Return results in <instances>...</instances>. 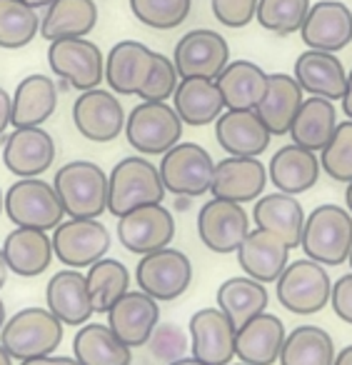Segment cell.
<instances>
[{
    "mask_svg": "<svg viewBox=\"0 0 352 365\" xmlns=\"http://www.w3.org/2000/svg\"><path fill=\"white\" fill-rule=\"evenodd\" d=\"M63 343V323L48 308H23L6 320L0 345L16 360L53 355Z\"/></svg>",
    "mask_w": 352,
    "mask_h": 365,
    "instance_id": "277c9868",
    "label": "cell"
},
{
    "mask_svg": "<svg viewBox=\"0 0 352 365\" xmlns=\"http://www.w3.org/2000/svg\"><path fill=\"white\" fill-rule=\"evenodd\" d=\"M3 163L18 178H38L56 163V140L43 128H16L6 138Z\"/></svg>",
    "mask_w": 352,
    "mask_h": 365,
    "instance_id": "ffe728a7",
    "label": "cell"
},
{
    "mask_svg": "<svg viewBox=\"0 0 352 365\" xmlns=\"http://www.w3.org/2000/svg\"><path fill=\"white\" fill-rule=\"evenodd\" d=\"M13 125V98L8 96L6 88H0V135Z\"/></svg>",
    "mask_w": 352,
    "mask_h": 365,
    "instance_id": "c3c4849f",
    "label": "cell"
},
{
    "mask_svg": "<svg viewBox=\"0 0 352 365\" xmlns=\"http://www.w3.org/2000/svg\"><path fill=\"white\" fill-rule=\"evenodd\" d=\"M337 128V110L335 103L327 98L310 96L302 101L295 120L290 128V138L295 145L307 148L312 153H320L330 143L332 133Z\"/></svg>",
    "mask_w": 352,
    "mask_h": 365,
    "instance_id": "d590c367",
    "label": "cell"
},
{
    "mask_svg": "<svg viewBox=\"0 0 352 365\" xmlns=\"http://www.w3.org/2000/svg\"><path fill=\"white\" fill-rule=\"evenodd\" d=\"M320 165L332 180H352V120L337 123L330 143L320 150Z\"/></svg>",
    "mask_w": 352,
    "mask_h": 365,
    "instance_id": "7bdbcfd3",
    "label": "cell"
},
{
    "mask_svg": "<svg viewBox=\"0 0 352 365\" xmlns=\"http://www.w3.org/2000/svg\"><path fill=\"white\" fill-rule=\"evenodd\" d=\"M247 233H250V215L245 213L240 203L212 198L200 208L197 235L212 253H237Z\"/></svg>",
    "mask_w": 352,
    "mask_h": 365,
    "instance_id": "9a60e30c",
    "label": "cell"
},
{
    "mask_svg": "<svg viewBox=\"0 0 352 365\" xmlns=\"http://www.w3.org/2000/svg\"><path fill=\"white\" fill-rule=\"evenodd\" d=\"M237 263L257 283H277L290 265V245L270 230L255 228L237 248Z\"/></svg>",
    "mask_w": 352,
    "mask_h": 365,
    "instance_id": "44dd1931",
    "label": "cell"
},
{
    "mask_svg": "<svg viewBox=\"0 0 352 365\" xmlns=\"http://www.w3.org/2000/svg\"><path fill=\"white\" fill-rule=\"evenodd\" d=\"M147 348H150L152 358L162 360V363H172V360L185 358L190 343L175 323H157V328L152 330L150 340H147Z\"/></svg>",
    "mask_w": 352,
    "mask_h": 365,
    "instance_id": "f6af8a7d",
    "label": "cell"
},
{
    "mask_svg": "<svg viewBox=\"0 0 352 365\" xmlns=\"http://www.w3.org/2000/svg\"><path fill=\"white\" fill-rule=\"evenodd\" d=\"M6 213V193H3V190H0V215Z\"/></svg>",
    "mask_w": 352,
    "mask_h": 365,
    "instance_id": "94428289",
    "label": "cell"
},
{
    "mask_svg": "<svg viewBox=\"0 0 352 365\" xmlns=\"http://www.w3.org/2000/svg\"><path fill=\"white\" fill-rule=\"evenodd\" d=\"M335 365H352V345L342 348L340 353L335 355Z\"/></svg>",
    "mask_w": 352,
    "mask_h": 365,
    "instance_id": "816d5d0a",
    "label": "cell"
},
{
    "mask_svg": "<svg viewBox=\"0 0 352 365\" xmlns=\"http://www.w3.org/2000/svg\"><path fill=\"white\" fill-rule=\"evenodd\" d=\"M180 83L177 68L172 63V58H165L162 53H155V66H152L150 76H147L145 86L140 88L138 98L150 103H167L175 96V88Z\"/></svg>",
    "mask_w": 352,
    "mask_h": 365,
    "instance_id": "ee69618b",
    "label": "cell"
},
{
    "mask_svg": "<svg viewBox=\"0 0 352 365\" xmlns=\"http://www.w3.org/2000/svg\"><path fill=\"white\" fill-rule=\"evenodd\" d=\"M295 81L310 96L327 98V101H342L347 88V71L335 53L310 51L300 53L295 61Z\"/></svg>",
    "mask_w": 352,
    "mask_h": 365,
    "instance_id": "484cf974",
    "label": "cell"
},
{
    "mask_svg": "<svg viewBox=\"0 0 352 365\" xmlns=\"http://www.w3.org/2000/svg\"><path fill=\"white\" fill-rule=\"evenodd\" d=\"M330 305L340 320L352 325V273H345L332 283Z\"/></svg>",
    "mask_w": 352,
    "mask_h": 365,
    "instance_id": "7dc6e473",
    "label": "cell"
},
{
    "mask_svg": "<svg viewBox=\"0 0 352 365\" xmlns=\"http://www.w3.org/2000/svg\"><path fill=\"white\" fill-rule=\"evenodd\" d=\"M172 108L185 125H210L227 110L215 81L207 78H180L172 96Z\"/></svg>",
    "mask_w": 352,
    "mask_h": 365,
    "instance_id": "83f0119b",
    "label": "cell"
},
{
    "mask_svg": "<svg viewBox=\"0 0 352 365\" xmlns=\"http://www.w3.org/2000/svg\"><path fill=\"white\" fill-rule=\"evenodd\" d=\"M95 0H56L41 18V36L48 43L63 38H86L95 28Z\"/></svg>",
    "mask_w": 352,
    "mask_h": 365,
    "instance_id": "836d02e7",
    "label": "cell"
},
{
    "mask_svg": "<svg viewBox=\"0 0 352 365\" xmlns=\"http://www.w3.org/2000/svg\"><path fill=\"white\" fill-rule=\"evenodd\" d=\"M0 365H13V355L0 345Z\"/></svg>",
    "mask_w": 352,
    "mask_h": 365,
    "instance_id": "9f6ffc18",
    "label": "cell"
},
{
    "mask_svg": "<svg viewBox=\"0 0 352 365\" xmlns=\"http://www.w3.org/2000/svg\"><path fill=\"white\" fill-rule=\"evenodd\" d=\"M260 0H210L212 16L225 28H245L255 21Z\"/></svg>",
    "mask_w": 352,
    "mask_h": 365,
    "instance_id": "bcb514c9",
    "label": "cell"
},
{
    "mask_svg": "<svg viewBox=\"0 0 352 365\" xmlns=\"http://www.w3.org/2000/svg\"><path fill=\"white\" fill-rule=\"evenodd\" d=\"M227 110H255L267 91V73L252 61H230L217 76Z\"/></svg>",
    "mask_w": 352,
    "mask_h": 365,
    "instance_id": "d6a6232c",
    "label": "cell"
},
{
    "mask_svg": "<svg viewBox=\"0 0 352 365\" xmlns=\"http://www.w3.org/2000/svg\"><path fill=\"white\" fill-rule=\"evenodd\" d=\"M135 280L143 293L155 298L157 303H170L180 298L192 283V263L182 250L162 248L140 258L135 268Z\"/></svg>",
    "mask_w": 352,
    "mask_h": 365,
    "instance_id": "30bf717a",
    "label": "cell"
},
{
    "mask_svg": "<svg viewBox=\"0 0 352 365\" xmlns=\"http://www.w3.org/2000/svg\"><path fill=\"white\" fill-rule=\"evenodd\" d=\"M302 93L305 91L295 81V76H287V73H270L267 76L265 98L255 110L272 135H287L290 133L292 120H295L297 110L305 101Z\"/></svg>",
    "mask_w": 352,
    "mask_h": 365,
    "instance_id": "4dcf8cb0",
    "label": "cell"
},
{
    "mask_svg": "<svg viewBox=\"0 0 352 365\" xmlns=\"http://www.w3.org/2000/svg\"><path fill=\"white\" fill-rule=\"evenodd\" d=\"M51 71L76 91L86 93L100 88L105 81V56L88 38H63L48 46Z\"/></svg>",
    "mask_w": 352,
    "mask_h": 365,
    "instance_id": "ba28073f",
    "label": "cell"
},
{
    "mask_svg": "<svg viewBox=\"0 0 352 365\" xmlns=\"http://www.w3.org/2000/svg\"><path fill=\"white\" fill-rule=\"evenodd\" d=\"M3 255L11 273L21 278H36L48 270L56 250H53V238H48L46 230L16 228L3 240Z\"/></svg>",
    "mask_w": 352,
    "mask_h": 365,
    "instance_id": "f1b7e54d",
    "label": "cell"
},
{
    "mask_svg": "<svg viewBox=\"0 0 352 365\" xmlns=\"http://www.w3.org/2000/svg\"><path fill=\"white\" fill-rule=\"evenodd\" d=\"M347 260H350V268H352V250H350V258H347Z\"/></svg>",
    "mask_w": 352,
    "mask_h": 365,
    "instance_id": "6125c7cd",
    "label": "cell"
},
{
    "mask_svg": "<svg viewBox=\"0 0 352 365\" xmlns=\"http://www.w3.org/2000/svg\"><path fill=\"white\" fill-rule=\"evenodd\" d=\"M53 188L71 218H100L108 210V173L98 163H66L53 178Z\"/></svg>",
    "mask_w": 352,
    "mask_h": 365,
    "instance_id": "3957f363",
    "label": "cell"
},
{
    "mask_svg": "<svg viewBox=\"0 0 352 365\" xmlns=\"http://www.w3.org/2000/svg\"><path fill=\"white\" fill-rule=\"evenodd\" d=\"M175 238V218L162 203H147L118 218V240L135 255L162 250Z\"/></svg>",
    "mask_w": 352,
    "mask_h": 365,
    "instance_id": "7c38bea8",
    "label": "cell"
},
{
    "mask_svg": "<svg viewBox=\"0 0 352 365\" xmlns=\"http://www.w3.org/2000/svg\"><path fill=\"white\" fill-rule=\"evenodd\" d=\"M88 290L95 313H108L115 300L130 290V273L128 268L115 258H103L95 265H90L86 273Z\"/></svg>",
    "mask_w": 352,
    "mask_h": 365,
    "instance_id": "f35d334b",
    "label": "cell"
},
{
    "mask_svg": "<svg viewBox=\"0 0 352 365\" xmlns=\"http://www.w3.org/2000/svg\"><path fill=\"white\" fill-rule=\"evenodd\" d=\"M192 0H130V11L143 26L172 31L190 16Z\"/></svg>",
    "mask_w": 352,
    "mask_h": 365,
    "instance_id": "b9f144b4",
    "label": "cell"
},
{
    "mask_svg": "<svg viewBox=\"0 0 352 365\" xmlns=\"http://www.w3.org/2000/svg\"><path fill=\"white\" fill-rule=\"evenodd\" d=\"M300 248L305 250V258L335 268L347 263L352 250V215L347 208L335 203L317 205L305 218Z\"/></svg>",
    "mask_w": 352,
    "mask_h": 365,
    "instance_id": "6da1fadb",
    "label": "cell"
},
{
    "mask_svg": "<svg viewBox=\"0 0 352 365\" xmlns=\"http://www.w3.org/2000/svg\"><path fill=\"white\" fill-rule=\"evenodd\" d=\"M305 210L295 200V195L287 193H270L260 195L255 200V208H252V220H255V228L270 230V233L280 235L287 245L292 248H300L302 240V228H305Z\"/></svg>",
    "mask_w": 352,
    "mask_h": 365,
    "instance_id": "f546056e",
    "label": "cell"
},
{
    "mask_svg": "<svg viewBox=\"0 0 352 365\" xmlns=\"http://www.w3.org/2000/svg\"><path fill=\"white\" fill-rule=\"evenodd\" d=\"M215 138L227 155L257 158L267 150L272 133L257 110H225L215 120Z\"/></svg>",
    "mask_w": 352,
    "mask_h": 365,
    "instance_id": "cb8c5ba5",
    "label": "cell"
},
{
    "mask_svg": "<svg viewBox=\"0 0 352 365\" xmlns=\"http://www.w3.org/2000/svg\"><path fill=\"white\" fill-rule=\"evenodd\" d=\"M165 182L160 168H155L145 155H128L108 175V210L123 218L130 210L147 203H162Z\"/></svg>",
    "mask_w": 352,
    "mask_h": 365,
    "instance_id": "7a4b0ae2",
    "label": "cell"
},
{
    "mask_svg": "<svg viewBox=\"0 0 352 365\" xmlns=\"http://www.w3.org/2000/svg\"><path fill=\"white\" fill-rule=\"evenodd\" d=\"M167 365H207V363H202V360L192 358V355H190V358H187V355H185V358H180V360H172V363H167Z\"/></svg>",
    "mask_w": 352,
    "mask_h": 365,
    "instance_id": "11a10c76",
    "label": "cell"
},
{
    "mask_svg": "<svg viewBox=\"0 0 352 365\" xmlns=\"http://www.w3.org/2000/svg\"><path fill=\"white\" fill-rule=\"evenodd\" d=\"M277 300L285 310L295 315H315L325 305H330L332 280L325 265L310 258L292 260L285 273L275 283Z\"/></svg>",
    "mask_w": 352,
    "mask_h": 365,
    "instance_id": "52a82bcc",
    "label": "cell"
},
{
    "mask_svg": "<svg viewBox=\"0 0 352 365\" xmlns=\"http://www.w3.org/2000/svg\"><path fill=\"white\" fill-rule=\"evenodd\" d=\"M6 215L16 228L56 230L66 218L53 182L41 178H18L6 193Z\"/></svg>",
    "mask_w": 352,
    "mask_h": 365,
    "instance_id": "8992f818",
    "label": "cell"
},
{
    "mask_svg": "<svg viewBox=\"0 0 352 365\" xmlns=\"http://www.w3.org/2000/svg\"><path fill=\"white\" fill-rule=\"evenodd\" d=\"M58 108V86L43 73L26 76L13 93V128H43Z\"/></svg>",
    "mask_w": 352,
    "mask_h": 365,
    "instance_id": "1f68e13d",
    "label": "cell"
},
{
    "mask_svg": "<svg viewBox=\"0 0 352 365\" xmlns=\"http://www.w3.org/2000/svg\"><path fill=\"white\" fill-rule=\"evenodd\" d=\"M125 110L113 91L93 88L73 103V123L78 133L90 143H113L125 133Z\"/></svg>",
    "mask_w": 352,
    "mask_h": 365,
    "instance_id": "5bb4252c",
    "label": "cell"
},
{
    "mask_svg": "<svg viewBox=\"0 0 352 365\" xmlns=\"http://www.w3.org/2000/svg\"><path fill=\"white\" fill-rule=\"evenodd\" d=\"M267 185V168L257 158L227 155L215 163L210 193L212 198L232 200V203H252L262 195Z\"/></svg>",
    "mask_w": 352,
    "mask_h": 365,
    "instance_id": "d6986e66",
    "label": "cell"
},
{
    "mask_svg": "<svg viewBox=\"0 0 352 365\" xmlns=\"http://www.w3.org/2000/svg\"><path fill=\"white\" fill-rule=\"evenodd\" d=\"M48 310L61 320L63 325H86L95 315L88 290V280L81 270L66 268L58 270L46 288Z\"/></svg>",
    "mask_w": 352,
    "mask_h": 365,
    "instance_id": "d4e9b609",
    "label": "cell"
},
{
    "mask_svg": "<svg viewBox=\"0 0 352 365\" xmlns=\"http://www.w3.org/2000/svg\"><path fill=\"white\" fill-rule=\"evenodd\" d=\"M300 36L310 51H342L352 43V11L340 0L312 3L300 28Z\"/></svg>",
    "mask_w": 352,
    "mask_h": 365,
    "instance_id": "e0dca14e",
    "label": "cell"
},
{
    "mask_svg": "<svg viewBox=\"0 0 352 365\" xmlns=\"http://www.w3.org/2000/svg\"><path fill=\"white\" fill-rule=\"evenodd\" d=\"M285 338V323L265 310L237 328L235 358L247 365H275L280 360Z\"/></svg>",
    "mask_w": 352,
    "mask_h": 365,
    "instance_id": "7402d4cb",
    "label": "cell"
},
{
    "mask_svg": "<svg viewBox=\"0 0 352 365\" xmlns=\"http://www.w3.org/2000/svg\"><path fill=\"white\" fill-rule=\"evenodd\" d=\"M342 113L347 115V120H352V71L347 73V88L342 96Z\"/></svg>",
    "mask_w": 352,
    "mask_h": 365,
    "instance_id": "681fc988",
    "label": "cell"
},
{
    "mask_svg": "<svg viewBox=\"0 0 352 365\" xmlns=\"http://www.w3.org/2000/svg\"><path fill=\"white\" fill-rule=\"evenodd\" d=\"M53 250L68 268H90L110 250V233L100 218H68L53 230Z\"/></svg>",
    "mask_w": 352,
    "mask_h": 365,
    "instance_id": "8fae6325",
    "label": "cell"
},
{
    "mask_svg": "<svg viewBox=\"0 0 352 365\" xmlns=\"http://www.w3.org/2000/svg\"><path fill=\"white\" fill-rule=\"evenodd\" d=\"M320 158L317 153L300 148L295 143L282 145L275 155L270 158V168H267V178L280 193L287 195H300L307 193L320 178Z\"/></svg>",
    "mask_w": 352,
    "mask_h": 365,
    "instance_id": "4316f807",
    "label": "cell"
},
{
    "mask_svg": "<svg viewBox=\"0 0 352 365\" xmlns=\"http://www.w3.org/2000/svg\"><path fill=\"white\" fill-rule=\"evenodd\" d=\"M345 205H347V210H350V215H352V180L347 182V190H345Z\"/></svg>",
    "mask_w": 352,
    "mask_h": 365,
    "instance_id": "6f0895ef",
    "label": "cell"
},
{
    "mask_svg": "<svg viewBox=\"0 0 352 365\" xmlns=\"http://www.w3.org/2000/svg\"><path fill=\"white\" fill-rule=\"evenodd\" d=\"M335 343L325 328L300 325L287 333L280 365H335Z\"/></svg>",
    "mask_w": 352,
    "mask_h": 365,
    "instance_id": "74e56055",
    "label": "cell"
},
{
    "mask_svg": "<svg viewBox=\"0 0 352 365\" xmlns=\"http://www.w3.org/2000/svg\"><path fill=\"white\" fill-rule=\"evenodd\" d=\"M6 303H3V300H0V330H3V325H6Z\"/></svg>",
    "mask_w": 352,
    "mask_h": 365,
    "instance_id": "91938a15",
    "label": "cell"
},
{
    "mask_svg": "<svg viewBox=\"0 0 352 365\" xmlns=\"http://www.w3.org/2000/svg\"><path fill=\"white\" fill-rule=\"evenodd\" d=\"M108 325L110 330L130 348L147 345L152 330L160 323V305L143 290H128L120 300L113 303L108 310Z\"/></svg>",
    "mask_w": 352,
    "mask_h": 365,
    "instance_id": "ac0fdd59",
    "label": "cell"
},
{
    "mask_svg": "<svg viewBox=\"0 0 352 365\" xmlns=\"http://www.w3.org/2000/svg\"><path fill=\"white\" fill-rule=\"evenodd\" d=\"M230 365H247V363H230Z\"/></svg>",
    "mask_w": 352,
    "mask_h": 365,
    "instance_id": "be15d7a7",
    "label": "cell"
},
{
    "mask_svg": "<svg viewBox=\"0 0 352 365\" xmlns=\"http://www.w3.org/2000/svg\"><path fill=\"white\" fill-rule=\"evenodd\" d=\"M61 358H63V365H83L81 360H78V358H71V355H61Z\"/></svg>",
    "mask_w": 352,
    "mask_h": 365,
    "instance_id": "680465c9",
    "label": "cell"
},
{
    "mask_svg": "<svg viewBox=\"0 0 352 365\" xmlns=\"http://www.w3.org/2000/svg\"><path fill=\"white\" fill-rule=\"evenodd\" d=\"M212 173H215V160L197 143L180 140L160 160V178L165 182V190L175 193L177 198L205 195L212 185Z\"/></svg>",
    "mask_w": 352,
    "mask_h": 365,
    "instance_id": "9c48e42d",
    "label": "cell"
},
{
    "mask_svg": "<svg viewBox=\"0 0 352 365\" xmlns=\"http://www.w3.org/2000/svg\"><path fill=\"white\" fill-rule=\"evenodd\" d=\"M21 365H63V358H56V355H43V358L21 360Z\"/></svg>",
    "mask_w": 352,
    "mask_h": 365,
    "instance_id": "f907efd6",
    "label": "cell"
},
{
    "mask_svg": "<svg viewBox=\"0 0 352 365\" xmlns=\"http://www.w3.org/2000/svg\"><path fill=\"white\" fill-rule=\"evenodd\" d=\"M185 123L170 103L143 101L130 110L125 120V138L138 155H165L182 140Z\"/></svg>",
    "mask_w": 352,
    "mask_h": 365,
    "instance_id": "5b68a950",
    "label": "cell"
},
{
    "mask_svg": "<svg viewBox=\"0 0 352 365\" xmlns=\"http://www.w3.org/2000/svg\"><path fill=\"white\" fill-rule=\"evenodd\" d=\"M73 358L83 365H130L133 353L130 345H125L110 325L86 323L73 338Z\"/></svg>",
    "mask_w": 352,
    "mask_h": 365,
    "instance_id": "e575fe53",
    "label": "cell"
},
{
    "mask_svg": "<svg viewBox=\"0 0 352 365\" xmlns=\"http://www.w3.org/2000/svg\"><path fill=\"white\" fill-rule=\"evenodd\" d=\"M267 300H270V295H267L265 283H257L250 275L227 278L217 288V308L235 323V328L245 325L255 315L265 313Z\"/></svg>",
    "mask_w": 352,
    "mask_h": 365,
    "instance_id": "8d00e7d4",
    "label": "cell"
},
{
    "mask_svg": "<svg viewBox=\"0 0 352 365\" xmlns=\"http://www.w3.org/2000/svg\"><path fill=\"white\" fill-rule=\"evenodd\" d=\"M310 0H260L257 3V23L275 36H292L302 28Z\"/></svg>",
    "mask_w": 352,
    "mask_h": 365,
    "instance_id": "60d3db41",
    "label": "cell"
},
{
    "mask_svg": "<svg viewBox=\"0 0 352 365\" xmlns=\"http://www.w3.org/2000/svg\"><path fill=\"white\" fill-rule=\"evenodd\" d=\"M41 33V16L23 0H0V48L18 51L36 41Z\"/></svg>",
    "mask_w": 352,
    "mask_h": 365,
    "instance_id": "ab89813d",
    "label": "cell"
},
{
    "mask_svg": "<svg viewBox=\"0 0 352 365\" xmlns=\"http://www.w3.org/2000/svg\"><path fill=\"white\" fill-rule=\"evenodd\" d=\"M26 6H31V8H36V11H41V8H48V6H53L56 0H23Z\"/></svg>",
    "mask_w": 352,
    "mask_h": 365,
    "instance_id": "db71d44e",
    "label": "cell"
},
{
    "mask_svg": "<svg viewBox=\"0 0 352 365\" xmlns=\"http://www.w3.org/2000/svg\"><path fill=\"white\" fill-rule=\"evenodd\" d=\"M155 66V51L138 41H120L105 58V83L118 96H138Z\"/></svg>",
    "mask_w": 352,
    "mask_h": 365,
    "instance_id": "603a6c76",
    "label": "cell"
},
{
    "mask_svg": "<svg viewBox=\"0 0 352 365\" xmlns=\"http://www.w3.org/2000/svg\"><path fill=\"white\" fill-rule=\"evenodd\" d=\"M237 328L220 308H200L190 318L192 358L207 365H230L235 358Z\"/></svg>",
    "mask_w": 352,
    "mask_h": 365,
    "instance_id": "2e32d148",
    "label": "cell"
},
{
    "mask_svg": "<svg viewBox=\"0 0 352 365\" xmlns=\"http://www.w3.org/2000/svg\"><path fill=\"white\" fill-rule=\"evenodd\" d=\"M8 273H11V268H8V260H6V255H3V245H0V290L6 285Z\"/></svg>",
    "mask_w": 352,
    "mask_h": 365,
    "instance_id": "f5cc1de1",
    "label": "cell"
},
{
    "mask_svg": "<svg viewBox=\"0 0 352 365\" xmlns=\"http://www.w3.org/2000/svg\"><path fill=\"white\" fill-rule=\"evenodd\" d=\"M172 63L180 78H207L217 81L222 71L230 63V46L217 31L197 28L177 41Z\"/></svg>",
    "mask_w": 352,
    "mask_h": 365,
    "instance_id": "4fadbf2b",
    "label": "cell"
}]
</instances>
